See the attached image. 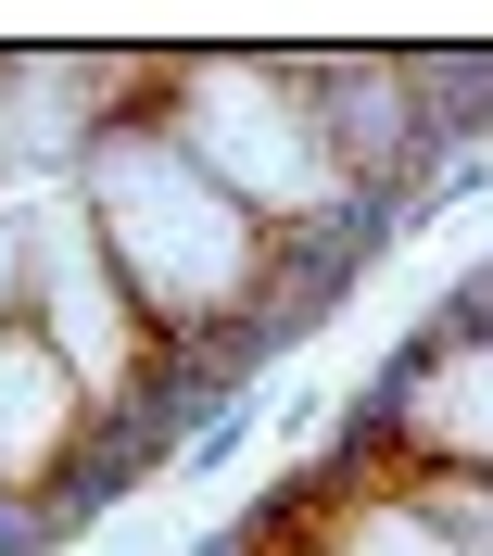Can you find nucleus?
<instances>
[{"instance_id":"obj_1","label":"nucleus","mask_w":493,"mask_h":556,"mask_svg":"<svg viewBox=\"0 0 493 556\" xmlns=\"http://www.w3.org/2000/svg\"><path fill=\"white\" fill-rule=\"evenodd\" d=\"M76 367L51 354V329H0V493H26L51 455L76 443Z\"/></svg>"}]
</instances>
